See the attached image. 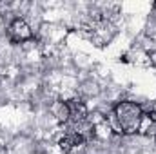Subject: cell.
<instances>
[{
    "instance_id": "obj_1",
    "label": "cell",
    "mask_w": 156,
    "mask_h": 154,
    "mask_svg": "<svg viewBox=\"0 0 156 154\" xmlns=\"http://www.w3.org/2000/svg\"><path fill=\"white\" fill-rule=\"evenodd\" d=\"M144 121V109L136 102H120L113 109V123L122 134H134Z\"/></svg>"
},
{
    "instance_id": "obj_2",
    "label": "cell",
    "mask_w": 156,
    "mask_h": 154,
    "mask_svg": "<svg viewBox=\"0 0 156 154\" xmlns=\"http://www.w3.org/2000/svg\"><path fill=\"white\" fill-rule=\"evenodd\" d=\"M7 37L13 44H24L33 40V29L24 18H15L7 27Z\"/></svg>"
},
{
    "instance_id": "obj_3",
    "label": "cell",
    "mask_w": 156,
    "mask_h": 154,
    "mask_svg": "<svg viewBox=\"0 0 156 154\" xmlns=\"http://www.w3.org/2000/svg\"><path fill=\"white\" fill-rule=\"evenodd\" d=\"M85 142H87V140H85L80 132L73 131V132L64 134V136L60 138L58 145H60V151L64 154H78L85 149Z\"/></svg>"
},
{
    "instance_id": "obj_4",
    "label": "cell",
    "mask_w": 156,
    "mask_h": 154,
    "mask_svg": "<svg viewBox=\"0 0 156 154\" xmlns=\"http://www.w3.org/2000/svg\"><path fill=\"white\" fill-rule=\"evenodd\" d=\"M67 103H69V109H71V120L69 121H73L75 125L85 123L87 121V116H89V111H87L85 103L80 102V100H71Z\"/></svg>"
},
{
    "instance_id": "obj_5",
    "label": "cell",
    "mask_w": 156,
    "mask_h": 154,
    "mask_svg": "<svg viewBox=\"0 0 156 154\" xmlns=\"http://www.w3.org/2000/svg\"><path fill=\"white\" fill-rule=\"evenodd\" d=\"M51 114L53 118L58 121V123H67L71 120V109H69V103L64 102V100H56L53 102L51 105Z\"/></svg>"
},
{
    "instance_id": "obj_6",
    "label": "cell",
    "mask_w": 156,
    "mask_h": 154,
    "mask_svg": "<svg viewBox=\"0 0 156 154\" xmlns=\"http://www.w3.org/2000/svg\"><path fill=\"white\" fill-rule=\"evenodd\" d=\"M140 131H144V134H145L147 138H153L156 142V114L154 113L144 114V121H142Z\"/></svg>"
},
{
    "instance_id": "obj_7",
    "label": "cell",
    "mask_w": 156,
    "mask_h": 154,
    "mask_svg": "<svg viewBox=\"0 0 156 154\" xmlns=\"http://www.w3.org/2000/svg\"><path fill=\"white\" fill-rule=\"evenodd\" d=\"M153 9H156V4H153Z\"/></svg>"
}]
</instances>
